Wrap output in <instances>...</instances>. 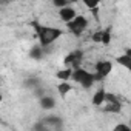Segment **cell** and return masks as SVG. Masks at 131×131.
Instances as JSON below:
<instances>
[{
    "mask_svg": "<svg viewBox=\"0 0 131 131\" xmlns=\"http://www.w3.org/2000/svg\"><path fill=\"white\" fill-rule=\"evenodd\" d=\"M71 74H73V68L71 67H65L62 70H59L56 73V79L59 80H71Z\"/></svg>",
    "mask_w": 131,
    "mask_h": 131,
    "instance_id": "7c38bea8",
    "label": "cell"
},
{
    "mask_svg": "<svg viewBox=\"0 0 131 131\" xmlns=\"http://www.w3.org/2000/svg\"><path fill=\"white\" fill-rule=\"evenodd\" d=\"M105 96H106V90L103 88V86H100V88H97L96 91H94V94H93V99H91V103L94 105V106H102L103 105V102H105Z\"/></svg>",
    "mask_w": 131,
    "mask_h": 131,
    "instance_id": "9c48e42d",
    "label": "cell"
},
{
    "mask_svg": "<svg viewBox=\"0 0 131 131\" xmlns=\"http://www.w3.org/2000/svg\"><path fill=\"white\" fill-rule=\"evenodd\" d=\"M83 59V52L82 51H71L67 57L63 59V63H65V67H71V68H77L80 67V62Z\"/></svg>",
    "mask_w": 131,
    "mask_h": 131,
    "instance_id": "8992f818",
    "label": "cell"
},
{
    "mask_svg": "<svg viewBox=\"0 0 131 131\" xmlns=\"http://www.w3.org/2000/svg\"><path fill=\"white\" fill-rule=\"evenodd\" d=\"M99 43H100V45H105V46H108V45L111 43V28H110V26L100 29V39H99Z\"/></svg>",
    "mask_w": 131,
    "mask_h": 131,
    "instance_id": "4fadbf2b",
    "label": "cell"
},
{
    "mask_svg": "<svg viewBox=\"0 0 131 131\" xmlns=\"http://www.w3.org/2000/svg\"><path fill=\"white\" fill-rule=\"evenodd\" d=\"M79 2H82L88 9H97L99 5L102 3V0H79Z\"/></svg>",
    "mask_w": 131,
    "mask_h": 131,
    "instance_id": "9a60e30c",
    "label": "cell"
},
{
    "mask_svg": "<svg viewBox=\"0 0 131 131\" xmlns=\"http://www.w3.org/2000/svg\"><path fill=\"white\" fill-rule=\"evenodd\" d=\"M114 129L116 131H131V126L129 125H125V123H119V125L114 126Z\"/></svg>",
    "mask_w": 131,
    "mask_h": 131,
    "instance_id": "e0dca14e",
    "label": "cell"
},
{
    "mask_svg": "<svg viewBox=\"0 0 131 131\" xmlns=\"http://www.w3.org/2000/svg\"><path fill=\"white\" fill-rule=\"evenodd\" d=\"M57 16H59V19H60V22L67 23V22L73 20V19L77 16V11H76V8H74L71 3H68V5H65V6H62V8L57 9Z\"/></svg>",
    "mask_w": 131,
    "mask_h": 131,
    "instance_id": "5b68a950",
    "label": "cell"
},
{
    "mask_svg": "<svg viewBox=\"0 0 131 131\" xmlns=\"http://www.w3.org/2000/svg\"><path fill=\"white\" fill-rule=\"evenodd\" d=\"M113 68H114V63L111 60L100 59V60H97L94 63V74L99 77V80H103L113 73Z\"/></svg>",
    "mask_w": 131,
    "mask_h": 131,
    "instance_id": "277c9868",
    "label": "cell"
},
{
    "mask_svg": "<svg viewBox=\"0 0 131 131\" xmlns=\"http://www.w3.org/2000/svg\"><path fill=\"white\" fill-rule=\"evenodd\" d=\"M32 28L36 31V37L39 40V45L43 46L45 49L48 46H51L52 43H56L62 36H63V31L57 26H51V25H42V23H37L34 22L32 23Z\"/></svg>",
    "mask_w": 131,
    "mask_h": 131,
    "instance_id": "6da1fadb",
    "label": "cell"
},
{
    "mask_svg": "<svg viewBox=\"0 0 131 131\" xmlns=\"http://www.w3.org/2000/svg\"><path fill=\"white\" fill-rule=\"evenodd\" d=\"M71 80L76 82L79 86H82L83 90H91L99 80V77L94 74V71H90L83 67H77L73 68V74H71Z\"/></svg>",
    "mask_w": 131,
    "mask_h": 131,
    "instance_id": "7a4b0ae2",
    "label": "cell"
},
{
    "mask_svg": "<svg viewBox=\"0 0 131 131\" xmlns=\"http://www.w3.org/2000/svg\"><path fill=\"white\" fill-rule=\"evenodd\" d=\"M51 3H52V6H56V8H62V6H65V5H68L70 2H68V0H51Z\"/></svg>",
    "mask_w": 131,
    "mask_h": 131,
    "instance_id": "2e32d148",
    "label": "cell"
},
{
    "mask_svg": "<svg viewBox=\"0 0 131 131\" xmlns=\"http://www.w3.org/2000/svg\"><path fill=\"white\" fill-rule=\"evenodd\" d=\"M43 51H45V48H43V46H40V45H34L29 54H31V57H32V59H37V60H39V59H42V57H43Z\"/></svg>",
    "mask_w": 131,
    "mask_h": 131,
    "instance_id": "5bb4252c",
    "label": "cell"
},
{
    "mask_svg": "<svg viewBox=\"0 0 131 131\" xmlns=\"http://www.w3.org/2000/svg\"><path fill=\"white\" fill-rule=\"evenodd\" d=\"M116 63L120 65V67H123L125 70H131V54L129 52H125V54L119 56L116 59Z\"/></svg>",
    "mask_w": 131,
    "mask_h": 131,
    "instance_id": "8fae6325",
    "label": "cell"
},
{
    "mask_svg": "<svg viewBox=\"0 0 131 131\" xmlns=\"http://www.w3.org/2000/svg\"><path fill=\"white\" fill-rule=\"evenodd\" d=\"M65 25H67V29L70 31V34H73L74 37H82L86 32V29L90 26V22H88V19L85 16L77 14L73 20L67 22Z\"/></svg>",
    "mask_w": 131,
    "mask_h": 131,
    "instance_id": "3957f363",
    "label": "cell"
},
{
    "mask_svg": "<svg viewBox=\"0 0 131 131\" xmlns=\"http://www.w3.org/2000/svg\"><path fill=\"white\" fill-rule=\"evenodd\" d=\"M39 103L40 106L45 110V111H49V110H54L56 108V97L54 96H49V94H42L40 99H39Z\"/></svg>",
    "mask_w": 131,
    "mask_h": 131,
    "instance_id": "ba28073f",
    "label": "cell"
},
{
    "mask_svg": "<svg viewBox=\"0 0 131 131\" xmlns=\"http://www.w3.org/2000/svg\"><path fill=\"white\" fill-rule=\"evenodd\" d=\"M43 125H45L46 128H54V129H57V128H62V119H60V117H56V116H49V117H46V119L43 120Z\"/></svg>",
    "mask_w": 131,
    "mask_h": 131,
    "instance_id": "30bf717a",
    "label": "cell"
},
{
    "mask_svg": "<svg viewBox=\"0 0 131 131\" xmlns=\"http://www.w3.org/2000/svg\"><path fill=\"white\" fill-rule=\"evenodd\" d=\"M56 90H57V94H59L62 99H65V97H67V96L74 90V86H73L71 80H60V82L57 83Z\"/></svg>",
    "mask_w": 131,
    "mask_h": 131,
    "instance_id": "52a82bcc",
    "label": "cell"
}]
</instances>
